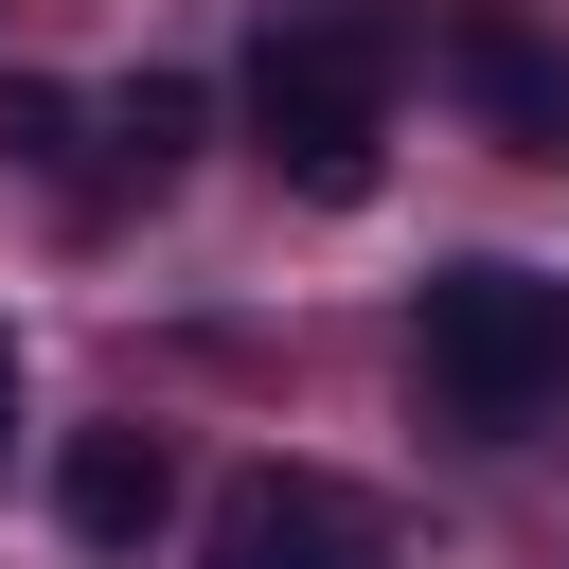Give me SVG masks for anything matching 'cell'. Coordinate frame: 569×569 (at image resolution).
I'll use <instances>...</instances> for the list:
<instances>
[{"label": "cell", "instance_id": "6da1fadb", "mask_svg": "<svg viewBox=\"0 0 569 569\" xmlns=\"http://www.w3.org/2000/svg\"><path fill=\"white\" fill-rule=\"evenodd\" d=\"M391 71H409V36L373 18V0H284L267 36H249V160L302 196V213H356L373 178H391Z\"/></svg>", "mask_w": 569, "mask_h": 569}, {"label": "cell", "instance_id": "7a4b0ae2", "mask_svg": "<svg viewBox=\"0 0 569 569\" xmlns=\"http://www.w3.org/2000/svg\"><path fill=\"white\" fill-rule=\"evenodd\" d=\"M409 391L445 445H533L569 409V284L516 267V249H462L409 284Z\"/></svg>", "mask_w": 569, "mask_h": 569}, {"label": "cell", "instance_id": "3957f363", "mask_svg": "<svg viewBox=\"0 0 569 569\" xmlns=\"http://www.w3.org/2000/svg\"><path fill=\"white\" fill-rule=\"evenodd\" d=\"M213 569H391V516L320 462H231L213 480Z\"/></svg>", "mask_w": 569, "mask_h": 569}, {"label": "cell", "instance_id": "277c9868", "mask_svg": "<svg viewBox=\"0 0 569 569\" xmlns=\"http://www.w3.org/2000/svg\"><path fill=\"white\" fill-rule=\"evenodd\" d=\"M445 89H462V124H480L498 160H569V36H551V18L462 0V18H445Z\"/></svg>", "mask_w": 569, "mask_h": 569}, {"label": "cell", "instance_id": "5b68a950", "mask_svg": "<svg viewBox=\"0 0 569 569\" xmlns=\"http://www.w3.org/2000/svg\"><path fill=\"white\" fill-rule=\"evenodd\" d=\"M196 142H213V89H196V71L89 89V178H71V213H160V196L196 178Z\"/></svg>", "mask_w": 569, "mask_h": 569}, {"label": "cell", "instance_id": "8992f818", "mask_svg": "<svg viewBox=\"0 0 569 569\" xmlns=\"http://www.w3.org/2000/svg\"><path fill=\"white\" fill-rule=\"evenodd\" d=\"M53 516H71V551H89V569H142V551L178 533V445H160V427H71Z\"/></svg>", "mask_w": 569, "mask_h": 569}, {"label": "cell", "instance_id": "52a82bcc", "mask_svg": "<svg viewBox=\"0 0 569 569\" xmlns=\"http://www.w3.org/2000/svg\"><path fill=\"white\" fill-rule=\"evenodd\" d=\"M0 160H18V178H89V107L36 89V71H0Z\"/></svg>", "mask_w": 569, "mask_h": 569}, {"label": "cell", "instance_id": "ba28073f", "mask_svg": "<svg viewBox=\"0 0 569 569\" xmlns=\"http://www.w3.org/2000/svg\"><path fill=\"white\" fill-rule=\"evenodd\" d=\"M0 462H18V338H0Z\"/></svg>", "mask_w": 569, "mask_h": 569}]
</instances>
